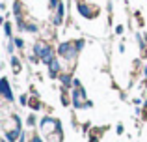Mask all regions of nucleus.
I'll use <instances>...</instances> for the list:
<instances>
[{"instance_id": "obj_1", "label": "nucleus", "mask_w": 147, "mask_h": 142, "mask_svg": "<svg viewBox=\"0 0 147 142\" xmlns=\"http://www.w3.org/2000/svg\"><path fill=\"white\" fill-rule=\"evenodd\" d=\"M54 129H58V122L56 120H43V131H54Z\"/></svg>"}]
</instances>
